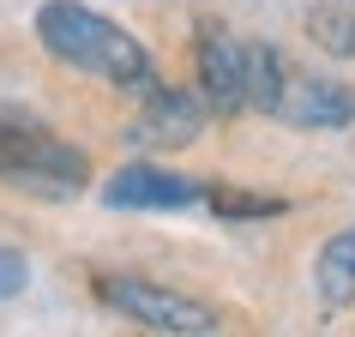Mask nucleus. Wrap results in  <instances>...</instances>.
<instances>
[{"mask_svg": "<svg viewBox=\"0 0 355 337\" xmlns=\"http://www.w3.org/2000/svg\"><path fill=\"white\" fill-rule=\"evenodd\" d=\"M193 67H199V96H205L211 114H241L247 109V42L235 37H199L193 49Z\"/></svg>", "mask_w": 355, "mask_h": 337, "instance_id": "nucleus-7", "label": "nucleus"}, {"mask_svg": "<svg viewBox=\"0 0 355 337\" xmlns=\"http://www.w3.org/2000/svg\"><path fill=\"white\" fill-rule=\"evenodd\" d=\"M24 283H31V259H24L19 247H0V301L24 295Z\"/></svg>", "mask_w": 355, "mask_h": 337, "instance_id": "nucleus-12", "label": "nucleus"}, {"mask_svg": "<svg viewBox=\"0 0 355 337\" xmlns=\"http://www.w3.org/2000/svg\"><path fill=\"white\" fill-rule=\"evenodd\" d=\"M103 205H114V211H187V205H205V181L199 175H175L163 163H127L103 181Z\"/></svg>", "mask_w": 355, "mask_h": 337, "instance_id": "nucleus-5", "label": "nucleus"}, {"mask_svg": "<svg viewBox=\"0 0 355 337\" xmlns=\"http://www.w3.org/2000/svg\"><path fill=\"white\" fill-rule=\"evenodd\" d=\"M313 289L325 307H349L355 301V223L349 229H337L331 241L319 247V259H313Z\"/></svg>", "mask_w": 355, "mask_h": 337, "instance_id": "nucleus-8", "label": "nucleus"}, {"mask_svg": "<svg viewBox=\"0 0 355 337\" xmlns=\"http://www.w3.org/2000/svg\"><path fill=\"white\" fill-rule=\"evenodd\" d=\"M205 121H211V109H205L199 91L157 78V85L145 91V103H139V114H132L127 139L145 145V150H181V145H193V139L205 132Z\"/></svg>", "mask_w": 355, "mask_h": 337, "instance_id": "nucleus-4", "label": "nucleus"}, {"mask_svg": "<svg viewBox=\"0 0 355 337\" xmlns=\"http://www.w3.org/2000/svg\"><path fill=\"white\" fill-rule=\"evenodd\" d=\"M271 114L301 132H331L355 121V91L343 78H283V96Z\"/></svg>", "mask_w": 355, "mask_h": 337, "instance_id": "nucleus-6", "label": "nucleus"}, {"mask_svg": "<svg viewBox=\"0 0 355 337\" xmlns=\"http://www.w3.org/2000/svg\"><path fill=\"white\" fill-rule=\"evenodd\" d=\"M37 42L55 60L103 78V85H114V91L145 96L150 85H157L150 49L132 37L127 24H114L109 12H96V6H85V0H42L37 6Z\"/></svg>", "mask_w": 355, "mask_h": 337, "instance_id": "nucleus-1", "label": "nucleus"}, {"mask_svg": "<svg viewBox=\"0 0 355 337\" xmlns=\"http://www.w3.org/2000/svg\"><path fill=\"white\" fill-rule=\"evenodd\" d=\"M283 78H289V73H283V55H277V49L247 42V78H241V85H247V109H253V114H271V109H277V96H283Z\"/></svg>", "mask_w": 355, "mask_h": 337, "instance_id": "nucleus-9", "label": "nucleus"}, {"mask_svg": "<svg viewBox=\"0 0 355 337\" xmlns=\"http://www.w3.org/2000/svg\"><path fill=\"white\" fill-rule=\"evenodd\" d=\"M0 187H24L37 199H78L91 187V157L67 145L24 109H0Z\"/></svg>", "mask_w": 355, "mask_h": 337, "instance_id": "nucleus-2", "label": "nucleus"}, {"mask_svg": "<svg viewBox=\"0 0 355 337\" xmlns=\"http://www.w3.org/2000/svg\"><path fill=\"white\" fill-rule=\"evenodd\" d=\"M205 205L223 217V223H259V217H283V199H271V193H247V187H205Z\"/></svg>", "mask_w": 355, "mask_h": 337, "instance_id": "nucleus-11", "label": "nucleus"}, {"mask_svg": "<svg viewBox=\"0 0 355 337\" xmlns=\"http://www.w3.org/2000/svg\"><path fill=\"white\" fill-rule=\"evenodd\" d=\"M96 301L103 307H114L121 319H132V325H145V331H163V337H211L217 331V313H211L205 301L181 295V289H163V283L150 277H96L91 283Z\"/></svg>", "mask_w": 355, "mask_h": 337, "instance_id": "nucleus-3", "label": "nucleus"}, {"mask_svg": "<svg viewBox=\"0 0 355 337\" xmlns=\"http://www.w3.org/2000/svg\"><path fill=\"white\" fill-rule=\"evenodd\" d=\"M307 37L337 60H355V0H325L307 12Z\"/></svg>", "mask_w": 355, "mask_h": 337, "instance_id": "nucleus-10", "label": "nucleus"}]
</instances>
